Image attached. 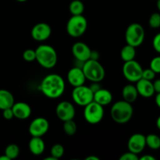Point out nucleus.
Listing matches in <instances>:
<instances>
[{
  "label": "nucleus",
  "mask_w": 160,
  "mask_h": 160,
  "mask_svg": "<svg viewBox=\"0 0 160 160\" xmlns=\"http://www.w3.org/2000/svg\"><path fill=\"white\" fill-rule=\"evenodd\" d=\"M67 81L73 88L84 84L86 78L82 68L78 67H72L67 73Z\"/></svg>",
  "instance_id": "nucleus-15"
},
{
  "label": "nucleus",
  "mask_w": 160,
  "mask_h": 160,
  "mask_svg": "<svg viewBox=\"0 0 160 160\" xmlns=\"http://www.w3.org/2000/svg\"><path fill=\"white\" fill-rule=\"evenodd\" d=\"M156 73H155L151 68L145 69V70H143V71H142V78H143V79H145V80H148V81H152L153 80L155 79V78H156Z\"/></svg>",
  "instance_id": "nucleus-31"
},
{
  "label": "nucleus",
  "mask_w": 160,
  "mask_h": 160,
  "mask_svg": "<svg viewBox=\"0 0 160 160\" xmlns=\"http://www.w3.org/2000/svg\"><path fill=\"white\" fill-rule=\"evenodd\" d=\"M36 61L45 69H52L56 67L58 56L56 49L49 45L42 44L35 49Z\"/></svg>",
  "instance_id": "nucleus-2"
},
{
  "label": "nucleus",
  "mask_w": 160,
  "mask_h": 160,
  "mask_svg": "<svg viewBox=\"0 0 160 160\" xmlns=\"http://www.w3.org/2000/svg\"><path fill=\"white\" fill-rule=\"evenodd\" d=\"M89 88H90L91 90L93 92V93H95V92H97L98 89L101 88V86H100L99 82H92V84L89 86Z\"/></svg>",
  "instance_id": "nucleus-36"
},
{
  "label": "nucleus",
  "mask_w": 160,
  "mask_h": 160,
  "mask_svg": "<svg viewBox=\"0 0 160 160\" xmlns=\"http://www.w3.org/2000/svg\"><path fill=\"white\" fill-rule=\"evenodd\" d=\"M45 160H57V159H56V158H55V157H53L52 156H50L49 157H47V158H45Z\"/></svg>",
  "instance_id": "nucleus-43"
},
{
  "label": "nucleus",
  "mask_w": 160,
  "mask_h": 160,
  "mask_svg": "<svg viewBox=\"0 0 160 160\" xmlns=\"http://www.w3.org/2000/svg\"><path fill=\"white\" fill-rule=\"evenodd\" d=\"M0 160H10V159H9V158H8L7 156L4 154L3 156H0Z\"/></svg>",
  "instance_id": "nucleus-42"
},
{
  "label": "nucleus",
  "mask_w": 160,
  "mask_h": 160,
  "mask_svg": "<svg viewBox=\"0 0 160 160\" xmlns=\"http://www.w3.org/2000/svg\"><path fill=\"white\" fill-rule=\"evenodd\" d=\"M71 52L75 59L81 61V62H85L90 59L92 49L89 48L88 45H86L84 42H78L73 44Z\"/></svg>",
  "instance_id": "nucleus-14"
},
{
  "label": "nucleus",
  "mask_w": 160,
  "mask_h": 160,
  "mask_svg": "<svg viewBox=\"0 0 160 160\" xmlns=\"http://www.w3.org/2000/svg\"><path fill=\"white\" fill-rule=\"evenodd\" d=\"M122 71L123 77L126 78L127 81L131 83H136L142 78L143 69L138 62L133 59L124 62Z\"/></svg>",
  "instance_id": "nucleus-9"
},
{
  "label": "nucleus",
  "mask_w": 160,
  "mask_h": 160,
  "mask_svg": "<svg viewBox=\"0 0 160 160\" xmlns=\"http://www.w3.org/2000/svg\"><path fill=\"white\" fill-rule=\"evenodd\" d=\"M139 157L137 154L128 151L127 152L122 154V156L120 157V160H138Z\"/></svg>",
  "instance_id": "nucleus-32"
},
{
  "label": "nucleus",
  "mask_w": 160,
  "mask_h": 160,
  "mask_svg": "<svg viewBox=\"0 0 160 160\" xmlns=\"http://www.w3.org/2000/svg\"><path fill=\"white\" fill-rule=\"evenodd\" d=\"M152 84L155 90V93H160V79L155 80V81L152 82Z\"/></svg>",
  "instance_id": "nucleus-35"
},
{
  "label": "nucleus",
  "mask_w": 160,
  "mask_h": 160,
  "mask_svg": "<svg viewBox=\"0 0 160 160\" xmlns=\"http://www.w3.org/2000/svg\"><path fill=\"white\" fill-rule=\"evenodd\" d=\"M139 159L141 160H156V158L154 156H151V155H145V156H142V157L139 158Z\"/></svg>",
  "instance_id": "nucleus-38"
},
{
  "label": "nucleus",
  "mask_w": 160,
  "mask_h": 160,
  "mask_svg": "<svg viewBox=\"0 0 160 160\" xmlns=\"http://www.w3.org/2000/svg\"><path fill=\"white\" fill-rule=\"evenodd\" d=\"M50 153H51V156H52L58 160L63 156L64 147L60 144H56V145H52V147L51 148Z\"/></svg>",
  "instance_id": "nucleus-27"
},
{
  "label": "nucleus",
  "mask_w": 160,
  "mask_h": 160,
  "mask_svg": "<svg viewBox=\"0 0 160 160\" xmlns=\"http://www.w3.org/2000/svg\"><path fill=\"white\" fill-rule=\"evenodd\" d=\"M138 95V92L135 85L128 84L123 88L122 97H123V99L124 101L130 103H133L137 100Z\"/></svg>",
  "instance_id": "nucleus-20"
},
{
  "label": "nucleus",
  "mask_w": 160,
  "mask_h": 160,
  "mask_svg": "<svg viewBox=\"0 0 160 160\" xmlns=\"http://www.w3.org/2000/svg\"><path fill=\"white\" fill-rule=\"evenodd\" d=\"M146 147L145 136L142 134L136 133L130 137L128 142V151L138 155L144 151Z\"/></svg>",
  "instance_id": "nucleus-13"
},
{
  "label": "nucleus",
  "mask_w": 160,
  "mask_h": 160,
  "mask_svg": "<svg viewBox=\"0 0 160 160\" xmlns=\"http://www.w3.org/2000/svg\"><path fill=\"white\" fill-rule=\"evenodd\" d=\"M5 155L10 160L16 159L20 155V148L16 144H10L6 146L5 149Z\"/></svg>",
  "instance_id": "nucleus-25"
},
{
  "label": "nucleus",
  "mask_w": 160,
  "mask_h": 160,
  "mask_svg": "<svg viewBox=\"0 0 160 160\" xmlns=\"http://www.w3.org/2000/svg\"><path fill=\"white\" fill-rule=\"evenodd\" d=\"M77 129H78V127H77L76 123L73 120H67V121L63 122V131L67 135H74L77 132Z\"/></svg>",
  "instance_id": "nucleus-26"
},
{
  "label": "nucleus",
  "mask_w": 160,
  "mask_h": 160,
  "mask_svg": "<svg viewBox=\"0 0 160 160\" xmlns=\"http://www.w3.org/2000/svg\"><path fill=\"white\" fill-rule=\"evenodd\" d=\"M56 113L58 118L62 122L73 120L76 114L75 107L71 102L68 101H62L57 105L56 108Z\"/></svg>",
  "instance_id": "nucleus-11"
},
{
  "label": "nucleus",
  "mask_w": 160,
  "mask_h": 160,
  "mask_svg": "<svg viewBox=\"0 0 160 160\" xmlns=\"http://www.w3.org/2000/svg\"><path fill=\"white\" fill-rule=\"evenodd\" d=\"M136 56V48L135 47L127 44L125 46L122 48L120 51V57L123 62L133 60L135 59Z\"/></svg>",
  "instance_id": "nucleus-22"
},
{
  "label": "nucleus",
  "mask_w": 160,
  "mask_h": 160,
  "mask_svg": "<svg viewBox=\"0 0 160 160\" xmlns=\"http://www.w3.org/2000/svg\"><path fill=\"white\" fill-rule=\"evenodd\" d=\"M14 97L10 92L6 89H0V109L3 110L11 108L14 104Z\"/></svg>",
  "instance_id": "nucleus-21"
},
{
  "label": "nucleus",
  "mask_w": 160,
  "mask_h": 160,
  "mask_svg": "<svg viewBox=\"0 0 160 160\" xmlns=\"http://www.w3.org/2000/svg\"><path fill=\"white\" fill-rule=\"evenodd\" d=\"M85 160H99V158L95 156H89L85 158Z\"/></svg>",
  "instance_id": "nucleus-40"
},
{
  "label": "nucleus",
  "mask_w": 160,
  "mask_h": 160,
  "mask_svg": "<svg viewBox=\"0 0 160 160\" xmlns=\"http://www.w3.org/2000/svg\"><path fill=\"white\" fill-rule=\"evenodd\" d=\"M156 127H157L158 129L160 131V116L158 117L157 120H156Z\"/></svg>",
  "instance_id": "nucleus-41"
},
{
  "label": "nucleus",
  "mask_w": 160,
  "mask_h": 160,
  "mask_svg": "<svg viewBox=\"0 0 160 160\" xmlns=\"http://www.w3.org/2000/svg\"><path fill=\"white\" fill-rule=\"evenodd\" d=\"M86 80L91 82H101L106 77V70L98 60L89 59L85 61L82 67Z\"/></svg>",
  "instance_id": "nucleus-4"
},
{
  "label": "nucleus",
  "mask_w": 160,
  "mask_h": 160,
  "mask_svg": "<svg viewBox=\"0 0 160 160\" xmlns=\"http://www.w3.org/2000/svg\"><path fill=\"white\" fill-rule=\"evenodd\" d=\"M103 117H104V109L103 106L98 103L92 101V102L84 106V120L90 124H98L102 121Z\"/></svg>",
  "instance_id": "nucleus-7"
},
{
  "label": "nucleus",
  "mask_w": 160,
  "mask_h": 160,
  "mask_svg": "<svg viewBox=\"0 0 160 160\" xmlns=\"http://www.w3.org/2000/svg\"><path fill=\"white\" fill-rule=\"evenodd\" d=\"M152 46L155 51L160 53V33H158L155 35L152 40Z\"/></svg>",
  "instance_id": "nucleus-33"
},
{
  "label": "nucleus",
  "mask_w": 160,
  "mask_h": 160,
  "mask_svg": "<svg viewBox=\"0 0 160 160\" xmlns=\"http://www.w3.org/2000/svg\"><path fill=\"white\" fill-rule=\"evenodd\" d=\"M2 116L4 117V119L6 120H12V118H14L13 112L12 110V108H7V109H5L2 110Z\"/></svg>",
  "instance_id": "nucleus-34"
},
{
  "label": "nucleus",
  "mask_w": 160,
  "mask_h": 160,
  "mask_svg": "<svg viewBox=\"0 0 160 160\" xmlns=\"http://www.w3.org/2000/svg\"><path fill=\"white\" fill-rule=\"evenodd\" d=\"M94 93L91 88L84 84L73 88L72 91V98L75 104L84 107L93 101Z\"/></svg>",
  "instance_id": "nucleus-8"
},
{
  "label": "nucleus",
  "mask_w": 160,
  "mask_h": 160,
  "mask_svg": "<svg viewBox=\"0 0 160 160\" xmlns=\"http://www.w3.org/2000/svg\"><path fill=\"white\" fill-rule=\"evenodd\" d=\"M17 2H26L28 1V0H17Z\"/></svg>",
  "instance_id": "nucleus-45"
},
{
  "label": "nucleus",
  "mask_w": 160,
  "mask_h": 160,
  "mask_svg": "<svg viewBox=\"0 0 160 160\" xmlns=\"http://www.w3.org/2000/svg\"><path fill=\"white\" fill-rule=\"evenodd\" d=\"M69 9L72 15H82L84 10V5L81 0H73L70 2Z\"/></svg>",
  "instance_id": "nucleus-24"
},
{
  "label": "nucleus",
  "mask_w": 160,
  "mask_h": 160,
  "mask_svg": "<svg viewBox=\"0 0 160 160\" xmlns=\"http://www.w3.org/2000/svg\"><path fill=\"white\" fill-rule=\"evenodd\" d=\"M136 88H137L138 95L144 98H150L153 96L155 94L154 88H153V84L151 81L141 78L139 81L136 82Z\"/></svg>",
  "instance_id": "nucleus-17"
},
{
  "label": "nucleus",
  "mask_w": 160,
  "mask_h": 160,
  "mask_svg": "<svg viewBox=\"0 0 160 160\" xmlns=\"http://www.w3.org/2000/svg\"><path fill=\"white\" fill-rule=\"evenodd\" d=\"M150 68L156 73H160V56L153 58L150 62Z\"/></svg>",
  "instance_id": "nucleus-30"
},
{
  "label": "nucleus",
  "mask_w": 160,
  "mask_h": 160,
  "mask_svg": "<svg viewBox=\"0 0 160 160\" xmlns=\"http://www.w3.org/2000/svg\"><path fill=\"white\" fill-rule=\"evenodd\" d=\"M31 34L34 40L37 42H44L51 36L52 28L48 23L41 22L33 27Z\"/></svg>",
  "instance_id": "nucleus-12"
},
{
  "label": "nucleus",
  "mask_w": 160,
  "mask_h": 160,
  "mask_svg": "<svg viewBox=\"0 0 160 160\" xmlns=\"http://www.w3.org/2000/svg\"><path fill=\"white\" fill-rule=\"evenodd\" d=\"M145 38V29L140 23H132L127 28L125 32V40L128 45L137 48L143 43Z\"/></svg>",
  "instance_id": "nucleus-6"
},
{
  "label": "nucleus",
  "mask_w": 160,
  "mask_h": 160,
  "mask_svg": "<svg viewBox=\"0 0 160 160\" xmlns=\"http://www.w3.org/2000/svg\"><path fill=\"white\" fill-rule=\"evenodd\" d=\"M156 6H157L158 10L160 12V0H157V2H156Z\"/></svg>",
  "instance_id": "nucleus-44"
},
{
  "label": "nucleus",
  "mask_w": 160,
  "mask_h": 160,
  "mask_svg": "<svg viewBox=\"0 0 160 160\" xmlns=\"http://www.w3.org/2000/svg\"><path fill=\"white\" fill-rule=\"evenodd\" d=\"M49 129V122L45 117H37L31 122L29 125L30 134L32 137H42Z\"/></svg>",
  "instance_id": "nucleus-10"
},
{
  "label": "nucleus",
  "mask_w": 160,
  "mask_h": 160,
  "mask_svg": "<svg viewBox=\"0 0 160 160\" xmlns=\"http://www.w3.org/2000/svg\"><path fill=\"white\" fill-rule=\"evenodd\" d=\"M28 148L34 156H41L45 152V144L42 137H32L28 144Z\"/></svg>",
  "instance_id": "nucleus-19"
},
{
  "label": "nucleus",
  "mask_w": 160,
  "mask_h": 160,
  "mask_svg": "<svg viewBox=\"0 0 160 160\" xmlns=\"http://www.w3.org/2000/svg\"><path fill=\"white\" fill-rule=\"evenodd\" d=\"M111 117L115 123L124 124L131 120L134 114V108L131 103L124 100L118 101L111 107Z\"/></svg>",
  "instance_id": "nucleus-3"
},
{
  "label": "nucleus",
  "mask_w": 160,
  "mask_h": 160,
  "mask_svg": "<svg viewBox=\"0 0 160 160\" xmlns=\"http://www.w3.org/2000/svg\"><path fill=\"white\" fill-rule=\"evenodd\" d=\"M146 146L152 150H158L160 148V137L156 134H149L145 136Z\"/></svg>",
  "instance_id": "nucleus-23"
},
{
  "label": "nucleus",
  "mask_w": 160,
  "mask_h": 160,
  "mask_svg": "<svg viewBox=\"0 0 160 160\" xmlns=\"http://www.w3.org/2000/svg\"><path fill=\"white\" fill-rule=\"evenodd\" d=\"M148 24L150 28L153 29H157L160 28V13L159 12H153L148 19Z\"/></svg>",
  "instance_id": "nucleus-28"
},
{
  "label": "nucleus",
  "mask_w": 160,
  "mask_h": 160,
  "mask_svg": "<svg viewBox=\"0 0 160 160\" xmlns=\"http://www.w3.org/2000/svg\"><path fill=\"white\" fill-rule=\"evenodd\" d=\"M87 28L88 20L83 15H72L67 23V32L72 38H80Z\"/></svg>",
  "instance_id": "nucleus-5"
},
{
  "label": "nucleus",
  "mask_w": 160,
  "mask_h": 160,
  "mask_svg": "<svg viewBox=\"0 0 160 160\" xmlns=\"http://www.w3.org/2000/svg\"><path fill=\"white\" fill-rule=\"evenodd\" d=\"M93 101L104 107L112 102V95L110 91L101 88L94 93Z\"/></svg>",
  "instance_id": "nucleus-18"
},
{
  "label": "nucleus",
  "mask_w": 160,
  "mask_h": 160,
  "mask_svg": "<svg viewBox=\"0 0 160 160\" xmlns=\"http://www.w3.org/2000/svg\"><path fill=\"white\" fill-rule=\"evenodd\" d=\"M11 108L13 112L14 117L19 120H26L31 115V106L28 103L23 102H14Z\"/></svg>",
  "instance_id": "nucleus-16"
},
{
  "label": "nucleus",
  "mask_w": 160,
  "mask_h": 160,
  "mask_svg": "<svg viewBox=\"0 0 160 160\" xmlns=\"http://www.w3.org/2000/svg\"><path fill=\"white\" fill-rule=\"evenodd\" d=\"M65 88V81L57 73H51L45 76L40 84V90L42 94L51 99L62 96Z\"/></svg>",
  "instance_id": "nucleus-1"
},
{
  "label": "nucleus",
  "mask_w": 160,
  "mask_h": 160,
  "mask_svg": "<svg viewBox=\"0 0 160 160\" xmlns=\"http://www.w3.org/2000/svg\"><path fill=\"white\" fill-rule=\"evenodd\" d=\"M155 102H156V106L160 109V93H157V95H156V98H155Z\"/></svg>",
  "instance_id": "nucleus-39"
},
{
  "label": "nucleus",
  "mask_w": 160,
  "mask_h": 160,
  "mask_svg": "<svg viewBox=\"0 0 160 160\" xmlns=\"http://www.w3.org/2000/svg\"><path fill=\"white\" fill-rule=\"evenodd\" d=\"M90 59H94V60H98V59H99V52L96 50H92Z\"/></svg>",
  "instance_id": "nucleus-37"
},
{
  "label": "nucleus",
  "mask_w": 160,
  "mask_h": 160,
  "mask_svg": "<svg viewBox=\"0 0 160 160\" xmlns=\"http://www.w3.org/2000/svg\"><path fill=\"white\" fill-rule=\"evenodd\" d=\"M23 58L26 62H34L36 60L35 50L28 48L23 52Z\"/></svg>",
  "instance_id": "nucleus-29"
}]
</instances>
